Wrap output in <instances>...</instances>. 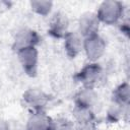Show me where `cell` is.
Instances as JSON below:
<instances>
[{"mask_svg": "<svg viewBox=\"0 0 130 130\" xmlns=\"http://www.w3.org/2000/svg\"><path fill=\"white\" fill-rule=\"evenodd\" d=\"M124 15V5L120 1L107 0L100 4L95 16L100 23L114 25L121 21Z\"/></svg>", "mask_w": 130, "mask_h": 130, "instance_id": "cell-1", "label": "cell"}, {"mask_svg": "<svg viewBox=\"0 0 130 130\" xmlns=\"http://www.w3.org/2000/svg\"><path fill=\"white\" fill-rule=\"evenodd\" d=\"M104 77H105L104 69L96 62L87 63L76 74V78L82 84V86L93 89H95V87L103 82Z\"/></svg>", "mask_w": 130, "mask_h": 130, "instance_id": "cell-2", "label": "cell"}, {"mask_svg": "<svg viewBox=\"0 0 130 130\" xmlns=\"http://www.w3.org/2000/svg\"><path fill=\"white\" fill-rule=\"evenodd\" d=\"M23 103L25 107H27L31 113L34 112H45L47 108L50 96L45 91L39 88H28L24 91L22 95Z\"/></svg>", "mask_w": 130, "mask_h": 130, "instance_id": "cell-3", "label": "cell"}, {"mask_svg": "<svg viewBox=\"0 0 130 130\" xmlns=\"http://www.w3.org/2000/svg\"><path fill=\"white\" fill-rule=\"evenodd\" d=\"M106 42L99 35H93L83 39V52L89 62H98L106 53Z\"/></svg>", "mask_w": 130, "mask_h": 130, "instance_id": "cell-4", "label": "cell"}, {"mask_svg": "<svg viewBox=\"0 0 130 130\" xmlns=\"http://www.w3.org/2000/svg\"><path fill=\"white\" fill-rule=\"evenodd\" d=\"M16 55L24 72L29 76H35L39 63V52L37 50V47H27L20 49L16 51Z\"/></svg>", "mask_w": 130, "mask_h": 130, "instance_id": "cell-5", "label": "cell"}, {"mask_svg": "<svg viewBox=\"0 0 130 130\" xmlns=\"http://www.w3.org/2000/svg\"><path fill=\"white\" fill-rule=\"evenodd\" d=\"M56 121L46 112H34L28 117L25 130H55Z\"/></svg>", "mask_w": 130, "mask_h": 130, "instance_id": "cell-6", "label": "cell"}, {"mask_svg": "<svg viewBox=\"0 0 130 130\" xmlns=\"http://www.w3.org/2000/svg\"><path fill=\"white\" fill-rule=\"evenodd\" d=\"M69 28V19L67 15L63 12H56L53 14V16L50 19L48 32L53 38L56 39H63Z\"/></svg>", "mask_w": 130, "mask_h": 130, "instance_id": "cell-7", "label": "cell"}, {"mask_svg": "<svg viewBox=\"0 0 130 130\" xmlns=\"http://www.w3.org/2000/svg\"><path fill=\"white\" fill-rule=\"evenodd\" d=\"M40 36L39 34L30 28H21L19 29L13 41V49L16 51L27 48V47H37V45L40 43Z\"/></svg>", "mask_w": 130, "mask_h": 130, "instance_id": "cell-8", "label": "cell"}, {"mask_svg": "<svg viewBox=\"0 0 130 130\" xmlns=\"http://www.w3.org/2000/svg\"><path fill=\"white\" fill-rule=\"evenodd\" d=\"M99 28H100V21L98 20L95 14L87 12L80 16L78 21L77 32L83 39L99 34Z\"/></svg>", "mask_w": 130, "mask_h": 130, "instance_id": "cell-9", "label": "cell"}, {"mask_svg": "<svg viewBox=\"0 0 130 130\" xmlns=\"http://www.w3.org/2000/svg\"><path fill=\"white\" fill-rule=\"evenodd\" d=\"M64 50L69 58H76L83 50V38L77 31H68L63 38Z\"/></svg>", "mask_w": 130, "mask_h": 130, "instance_id": "cell-10", "label": "cell"}, {"mask_svg": "<svg viewBox=\"0 0 130 130\" xmlns=\"http://www.w3.org/2000/svg\"><path fill=\"white\" fill-rule=\"evenodd\" d=\"M96 100H98V95L95 90L93 88L84 87V86H82L74 96L75 106L88 108V109H92Z\"/></svg>", "mask_w": 130, "mask_h": 130, "instance_id": "cell-11", "label": "cell"}, {"mask_svg": "<svg viewBox=\"0 0 130 130\" xmlns=\"http://www.w3.org/2000/svg\"><path fill=\"white\" fill-rule=\"evenodd\" d=\"M130 101V86L128 82L120 83L113 91V101L114 103L121 105L123 107H129Z\"/></svg>", "mask_w": 130, "mask_h": 130, "instance_id": "cell-12", "label": "cell"}, {"mask_svg": "<svg viewBox=\"0 0 130 130\" xmlns=\"http://www.w3.org/2000/svg\"><path fill=\"white\" fill-rule=\"evenodd\" d=\"M127 110H128V107H123L121 105H118V104L112 102V104L109 107L108 112H107V119L112 123L118 122L126 114Z\"/></svg>", "mask_w": 130, "mask_h": 130, "instance_id": "cell-13", "label": "cell"}, {"mask_svg": "<svg viewBox=\"0 0 130 130\" xmlns=\"http://www.w3.org/2000/svg\"><path fill=\"white\" fill-rule=\"evenodd\" d=\"M30 8L37 14L42 15V16H47L53 8V2L45 1V0L31 1L30 2Z\"/></svg>", "mask_w": 130, "mask_h": 130, "instance_id": "cell-14", "label": "cell"}, {"mask_svg": "<svg viewBox=\"0 0 130 130\" xmlns=\"http://www.w3.org/2000/svg\"><path fill=\"white\" fill-rule=\"evenodd\" d=\"M55 130H77V129L72 121H69L67 119H60V120H56Z\"/></svg>", "mask_w": 130, "mask_h": 130, "instance_id": "cell-15", "label": "cell"}, {"mask_svg": "<svg viewBox=\"0 0 130 130\" xmlns=\"http://www.w3.org/2000/svg\"><path fill=\"white\" fill-rule=\"evenodd\" d=\"M0 130H10L9 124L4 120H0Z\"/></svg>", "mask_w": 130, "mask_h": 130, "instance_id": "cell-16", "label": "cell"}]
</instances>
